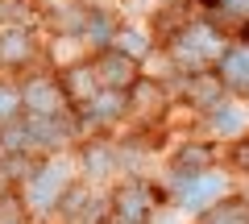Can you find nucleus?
<instances>
[{"label": "nucleus", "instance_id": "8", "mask_svg": "<svg viewBox=\"0 0 249 224\" xmlns=\"http://www.w3.org/2000/svg\"><path fill=\"white\" fill-rule=\"evenodd\" d=\"M220 195H224V179H220V174H212V171L191 174V179L178 187V204L191 207V212H204V207H212Z\"/></svg>", "mask_w": 249, "mask_h": 224}, {"label": "nucleus", "instance_id": "10", "mask_svg": "<svg viewBox=\"0 0 249 224\" xmlns=\"http://www.w3.org/2000/svg\"><path fill=\"white\" fill-rule=\"evenodd\" d=\"M58 87H62V100H67V104H83L100 83H96V75H91V67L79 63V67H71V71H62Z\"/></svg>", "mask_w": 249, "mask_h": 224}, {"label": "nucleus", "instance_id": "3", "mask_svg": "<svg viewBox=\"0 0 249 224\" xmlns=\"http://www.w3.org/2000/svg\"><path fill=\"white\" fill-rule=\"evenodd\" d=\"M88 67H91V75H96V83L108 87V91H129L142 79V75H137V63L129 54H121L116 46H104V50L96 54V63H88Z\"/></svg>", "mask_w": 249, "mask_h": 224}, {"label": "nucleus", "instance_id": "13", "mask_svg": "<svg viewBox=\"0 0 249 224\" xmlns=\"http://www.w3.org/2000/svg\"><path fill=\"white\" fill-rule=\"evenodd\" d=\"M208 166H212V150H208V145H187V150L175 154V171L199 174V171H208Z\"/></svg>", "mask_w": 249, "mask_h": 224}, {"label": "nucleus", "instance_id": "14", "mask_svg": "<svg viewBox=\"0 0 249 224\" xmlns=\"http://www.w3.org/2000/svg\"><path fill=\"white\" fill-rule=\"evenodd\" d=\"M21 121V91L13 83H0V129Z\"/></svg>", "mask_w": 249, "mask_h": 224}, {"label": "nucleus", "instance_id": "9", "mask_svg": "<svg viewBox=\"0 0 249 224\" xmlns=\"http://www.w3.org/2000/svg\"><path fill=\"white\" fill-rule=\"evenodd\" d=\"M34 58V34L25 25H4L0 29V67L4 71H17Z\"/></svg>", "mask_w": 249, "mask_h": 224}, {"label": "nucleus", "instance_id": "5", "mask_svg": "<svg viewBox=\"0 0 249 224\" xmlns=\"http://www.w3.org/2000/svg\"><path fill=\"white\" fill-rule=\"evenodd\" d=\"M62 195H67V179H62L58 166H37V171L25 179V204L34 207V212H50V207H58Z\"/></svg>", "mask_w": 249, "mask_h": 224}, {"label": "nucleus", "instance_id": "4", "mask_svg": "<svg viewBox=\"0 0 249 224\" xmlns=\"http://www.w3.org/2000/svg\"><path fill=\"white\" fill-rule=\"evenodd\" d=\"M154 212H158V204H154V191L145 187V183H124V187L112 195L116 224H150Z\"/></svg>", "mask_w": 249, "mask_h": 224}, {"label": "nucleus", "instance_id": "11", "mask_svg": "<svg viewBox=\"0 0 249 224\" xmlns=\"http://www.w3.org/2000/svg\"><path fill=\"white\" fill-rule=\"evenodd\" d=\"M199 224H249V199H216Z\"/></svg>", "mask_w": 249, "mask_h": 224}, {"label": "nucleus", "instance_id": "2", "mask_svg": "<svg viewBox=\"0 0 249 224\" xmlns=\"http://www.w3.org/2000/svg\"><path fill=\"white\" fill-rule=\"evenodd\" d=\"M17 91H21V117H29V121H42V117H62V112L71 108L67 100H62L58 79H50V75L25 79Z\"/></svg>", "mask_w": 249, "mask_h": 224}, {"label": "nucleus", "instance_id": "1", "mask_svg": "<svg viewBox=\"0 0 249 224\" xmlns=\"http://www.w3.org/2000/svg\"><path fill=\"white\" fill-rule=\"evenodd\" d=\"M220 50H224V37H220V29H216L212 21H191V25H183L178 37H175V58L183 67H191V71L216 63Z\"/></svg>", "mask_w": 249, "mask_h": 224}, {"label": "nucleus", "instance_id": "7", "mask_svg": "<svg viewBox=\"0 0 249 224\" xmlns=\"http://www.w3.org/2000/svg\"><path fill=\"white\" fill-rule=\"evenodd\" d=\"M79 108H83V117H79L83 125H112V121H121L129 112L124 91H108V87H96Z\"/></svg>", "mask_w": 249, "mask_h": 224}, {"label": "nucleus", "instance_id": "6", "mask_svg": "<svg viewBox=\"0 0 249 224\" xmlns=\"http://www.w3.org/2000/svg\"><path fill=\"white\" fill-rule=\"evenodd\" d=\"M216 79L229 91L249 96V42H237V46H224L220 50V58H216Z\"/></svg>", "mask_w": 249, "mask_h": 224}, {"label": "nucleus", "instance_id": "12", "mask_svg": "<svg viewBox=\"0 0 249 224\" xmlns=\"http://www.w3.org/2000/svg\"><path fill=\"white\" fill-rule=\"evenodd\" d=\"M220 91H224V83L216 79V75H204V71H196L191 83H187V100H196V104H204V108H212L216 100H220Z\"/></svg>", "mask_w": 249, "mask_h": 224}, {"label": "nucleus", "instance_id": "15", "mask_svg": "<svg viewBox=\"0 0 249 224\" xmlns=\"http://www.w3.org/2000/svg\"><path fill=\"white\" fill-rule=\"evenodd\" d=\"M229 158H232V166L249 171V137H245V141H237V145H232V150H229Z\"/></svg>", "mask_w": 249, "mask_h": 224}]
</instances>
